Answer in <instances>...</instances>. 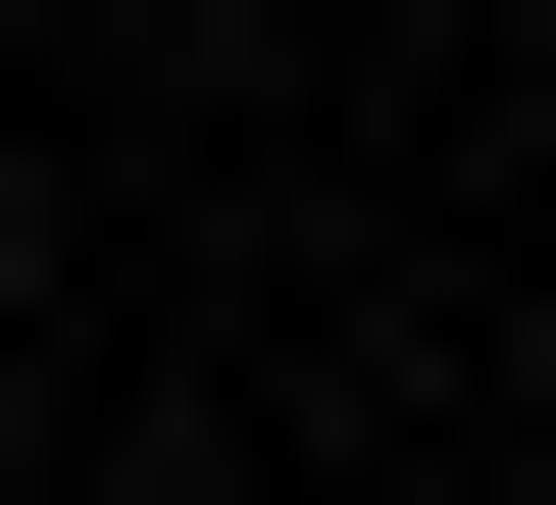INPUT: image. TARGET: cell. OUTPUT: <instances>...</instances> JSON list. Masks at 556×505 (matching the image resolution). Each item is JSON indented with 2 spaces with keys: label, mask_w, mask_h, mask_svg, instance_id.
Listing matches in <instances>:
<instances>
[{
  "label": "cell",
  "mask_w": 556,
  "mask_h": 505,
  "mask_svg": "<svg viewBox=\"0 0 556 505\" xmlns=\"http://www.w3.org/2000/svg\"><path fill=\"white\" fill-rule=\"evenodd\" d=\"M203 51H253V0H203Z\"/></svg>",
  "instance_id": "1"
}]
</instances>
